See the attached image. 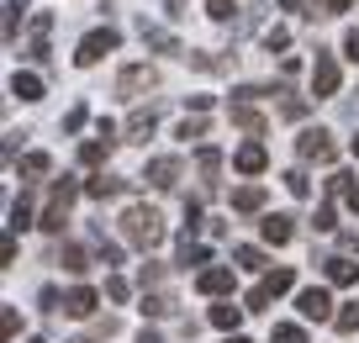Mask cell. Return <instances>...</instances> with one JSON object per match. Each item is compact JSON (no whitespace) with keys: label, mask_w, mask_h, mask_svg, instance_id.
<instances>
[{"label":"cell","mask_w":359,"mask_h":343,"mask_svg":"<svg viewBox=\"0 0 359 343\" xmlns=\"http://www.w3.org/2000/svg\"><path fill=\"white\" fill-rule=\"evenodd\" d=\"M122 233L133 238L137 248H158V243H164V217H158L154 206H127Z\"/></svg>","instance_id":"1"},{"label":"cell","mask_w":359,"mask_h":343,"mask_svg":"<svg viewBox=\"0 0 359 343\" xmlns=\"http://www.w3.org/2000/svg\"><path fill=\"white\" fill-rule=\"evenodd\" d=\"M116 43H122V37H116V27H101V32H90L85 43H79L74 64H79V69H90V64H101L106 53H116Z\"/></svg>","instance_id":"2"},{"label":"cell","mask_w":359,"mask_h":343,"mask_svg":"<svg viewBox=\"0 0 359 343\" xmlns=\"http://www.w3.org/2000/svg\"><path fill=\"white\" fill-rule=\"evenodd\" d=\"M291 285H296V275H291V269H275V275H264L254 290H248V311H264L269 301H275V296H285Z\"/></svg>","instance_id":"3"},{"label":"cell","mask_w":359,"mask_h":343,"mask_svg":"<svg viewBox=\"0 0 359 343\" xmlns=\"http://www.w3.org/2000/svg\"><path fill=\"white\" fill-rule=\"evenodd\" d=\"M69 201H74V185H69V180H58V185H53V201H48L43 222H37L43 233H64V222H69Z\"/></svg>","instance_id":"4"},{"label":"cell","mask_w":359,"mask_h":343,"mask_svg":"<svg viewBox=\"0 0 359 343\" xmlns=\"http://www.w3.org/2000/svg\"><path fill=\"white\" fill-rule=\"evenodd\" d=\"M154 85H158V74H154L148 64H127V69H122V79H116V95L137 100L143 90H154Z\"/></svg>","instance_id":"5"},{"label":"cell","mask_w":359,"mask_h":343,"mask_svg":"<svg viewBox=\"0 0 359 343\" xmlns=\"http://www.w3.org/2000/svg\"><path fill=\"white\" fill-rule=\"evenodd\" d=\"M312 95H317V100H323V95H338V58L323 53V48H317V64H312Z\"/></svg>","instance_id":"6"},{"label":"cell","mask_w":359,"mask_h":343,"mask_svg":"<svg viewBox=\"0 0 359 343\" xmlns=\"http://www.w3.org/2000/svg\"><path fill=\"white\" fill-rule=\"evenodd\" d=\"M296 307H302L306 322H327V317H333V296H327L323 285H306L302 296H296Z\"/></svg>","instance_id":"7"},{"label":"cell","mask_w":359,"mask_h":343,"mask_svg":"<svg viewBox=\"0 0 359 343\" xmlns=\"http://www.w3.org/2000/svg\"><path fill=\"white\" fill-rule=\"evenodd\" d=\"M296 148H302V159H317V164H327V159H333V137H327L323 127H306Z\"/></svg>","instance_id":"8"},{"label":"cell","mask_w":359,"mask_h":343,"mask_svg":"<svg viewBox=\"0 0 359 343\" xmlns=\"http://www.w3.org/2000/svg\"><path fill=\"white\" fill-rule=\"evenodd\" d=\"M264 164H269L264 143H243V148L233 154V169H238V175H264Z\"/></svg>","instance_id":"9"},{"label":"cell","mask_w":359,"mask_h":343,"mask_svg":"<svg viewBox=\"0 0 359 343\" xmlns=\"http://www.w3.org/2000/svg\"><path fill=\"white\" fill-rule=\"evenodd\" d=\"M148 185H154V190H169V185H175V180H180V164H175V159H148Z\"/></svg>","instance_id":"10"},{"label":"cell","mask_w":359,"mask_h":343,"mask_svg":"<svg viewBox=\"0 0 359 343\" xmlns=\"http://www.w3.org/2000/svg\"><path fill=\"white\" fill-rule=\"evenodd\" d=\"M154 127H158L154 111H133V116H127V137H133V143H148V137H154Z\"/></svg>","instance_id":"11"},{"label":"cell","mask_w":359,"mask_h":343,"mask_svg":"<svg viewBox=\"0 0 359 343\" xmlns=\"http://www.w3.org/2000/svg\"><path fill=\"white\" fill-rule=\"evenodd\" d=\"M196 290H206V296H222V290H233V269H201Z\"/></svg>","instance_id":"12"},{"label":"cell","mask_w":359,"mask_h":343,"mask_svg":"<svg viewBox=\"0 0 359 343\" xmlns=\"http://www.w3.org/2000/svg\"><path fill=\"white\" fill-rule=\"evenodd\" d=\"M291 222H296V217H285V211H275V217H264V238H269V243H291V233H296Z\"/></svg>","instance_id":"13"},{"label":"cell","mask_w":359,"mask_h":343,"mask_svg":"<svg viewBox=\"0 0 359 343\" xmlns=\"http://www.w3.org/2000/svg\"><path fill=\"white\" fill-rule=\"evenodd\" d=\"M64 311H69V317H90V311H95V290H85V285L69 290V296H64Z\"/></svg>","instance_id":"14"},{"label":"cell","mask_w":359,"mask_h":343,"mask_svg":"<svg viewBox=\"0 0 359 343\" xmlns=\"http://www.w3.org/2000/svg\"><path fill=\"white\" fill-rule=\"evenodd\" d=\"M11 95H22V100H43V79H37V74H22V69H16V74H11Z\"/></svg>","instance_id":"15"},{"label":"cell","mask_w":359,"mask_h":343,"mask_svg":"<svg viewBox=\"0 0 359 343\" xmlns=\"http://www.w3.org/2000/svg\"><path fill=\"white\" fill-rule=\"evenodd\" d=\"M264 206V185H243V190H233V211H259Z\"/></svg>","instance_id":"16"},{"label":"cell","mask_w":359,"mask_h":343,"mask_svg":"<svg viewBox=\"0 0 359 343\" xmlns=\"http://www.w3.org/2000/svg\"><path fill=\"white\" fill-rule=\"evenodd\" d=\"M243 311L248 307H233V301H227V307H212V328H222V332H233L238 322H243Z\"/></svg>","instance_id":"17"},{"label":"cell","mask_w":359,"mask_h":343,"mask_svg":"<svg viewBox=\"0 0 359 343\" xmlns=\"http://www.w3.org/2000/svg\"><path fill=\"white\" fill-rule=\"evenodd\" d=\"M327 280H333V285H354L359 264H348V259H327Z\"/></svg>","instance_id":"18"},{"label":"cell","mask_w":359,"mask_h":343,"mask_svg":"<svg viewBox=\"0 0 359 343\" xmlns=\"http://www.w3.org/2000/svg\"><path fill=\"white\" fill-rule=\"evenodd\" d=\"M233 127H243V133H264V116H259L254 106H233Z\"/></svg>","instance_id":"19"},{"label":"cell","mask_w":359,"mask_h":343,"mask_svg":"<svg viewBox=\"0 0 359 343\" xmlns=\"http://www.w3.org/2000/svg\"><path fill=\"white\" fill-rule=\"evenodd\" d=\"M196 164H201V180H206V185H217V169H222V154H217V148H201V154H196Z\"/></svg>","instance_id":"20"},{"label":"cell","mask_w":359,"mask_h":343,"mask_svg":"<svg viewBox=\"0 0 359 343\" xmlns=\"http://www.w3.org/2000/svg\"><path fill=\"white\" fill-rule=\"evenodd\" d=\"M106 154H111V137H90V143L79 148V164H101Z\"/></svg>","instance_id":"21"},{"label":"cell","mask_w":359,"mask_h":343,"mask_svg":"<svg viewBox=\"0 0 359 343\" xmlns=\"http://www.w3.org/2000/svg\"><path fill=\"white\" fill-rule=\"evenodd\" d=\"M116 190H122V180H111V175H95L85 185V196H95V201H106V196H116Z\"/></svg>","instance_id":"22"},{"label":"cell","mask_w":359,"mask_h":343,"mask_svg":"<svg viewBox=\"0 0 359 343\" xmlns=\"http://www.w3.org/2000/svg\"><path fill=\"white\" fill-rule=\"evenodd\" d=\"M143 43L148 48H158V53H180V43L169 32H158V27H143Z\"/></svg>","instance_id":"23"},{"label":"cell","mask_w":359,"mask_h":343,"mask_svg":"<svg viewBox=\"0 0 359 343\" xmlns=\"http://www.w3.org/2000/svg\"><path fill=\"white\" fill-rule=\"evenodd\" d=\"M48 169H53V159H48V154H27V159H22V175H27V180H43Z\"/></svg>","instance_id":"24"},{"label":"cell","mask_w":359,"mask_h":343,"mask_svg":"<svg viewBox=\"0 0 359 343\" xmlns=\"http://www.w3.org/2000/svg\"><path fill=\"white\" fill-rule=\"evenodd\" d=\"M6 227H11V238L22 233V227H32V206H27V201H11V222H6Z\"/></svg>","instance_id":"25"},{"label":"cell","mask_w":359,"mask_h":343,"mask_svg":"<svg viewBox=\"0 0 359 343\" xmlns=\"http://www.w3.org/2000/svg\"><path fill=\"white\" fill-rule=\"evenodd\" d=\"M333 322H338V332H359V301H348V307L338 311Z\"/></svg>","instance_id":"26"},{"label":"cell","mask_w":359,"mask_h":343,"mask_svg":"<svg viewBox=\"0 0 359 343\" xmlns=\"http://www.w3.org/2000/svg\"><path fill=\"white\" fill-rule=\"evenodd\" d=\"M180 264H206V248L191 243V238H180Z\"/></svg>","instance_id":"27"},{"label":"cell","mask_w":359,"mask_h":343,"mask_svg":"<svg viewBox=\"0 0 359 343\" xmlns=\"http://www.w3.org/2000/svg\"><path fill=\"white\" fill-rule=\"evenodd\" d=\"M233 259H238V269H259V264H264V254H259V248H233Z\"/></svg>","instance_id":"28"},{"label":"cell","mask_w":359,"mask_h":343,"mask_svg":"<svg viewBox=\"0 0 359 343\" xmlns=\"http://www.w3.org/2000/svg\"><path fill=\"white\" fill-rule=\"evenodd\" d=\"M275 343H306V332L296 328V322H280V328H275Z\"/></svg>","instance_id":"29"},{"label":"cell","mask_w":359,"mask_h":343,"mask_svg":"<svg viewBox=\"0 0 359 343\" xmlns=\"http://www.w3.org/2000/svg\"><path fill=\"white\" fill-rule=\"evenodd\" d=\"M233 11H238L233 0H206V16H212V22H227Z\"/></svg>","instance_id":"30"},{"label":"cell","mask_w":359,"mask_h":343,"mask_svg":"<svg viewBox=\"0 0 359 343\" xmlns=\"http://www.w3.org/2000/svg\"><path fill=\"white\" fill-rule=\"evenodd\" d=\"M285 43H291V32H285V27H269V32H264V48H269V53H280Z\"/></svg>","instance_id":"31"},{"label":"cell","mask_w":359,"mask_h":343,"mask_svg":"<svg viewBox=\"0 0 359 343\" xmlns=\"http://www.w3.org/2000/svg\"><path fill=\"white\" fill-rule=\"evenodd\" d=\"M285 190H291V196H312V185H306L302 169H291V175H285Z\"/></svg>","instance_id":"32"},{"label":"cell","mask_w":359,"mask_h":343,"mask_svg":"<svg viewBox=\"0 0 359 343\" xmlns=\"http://www.w3.org/2000/svg\"><path fill=\"white\" fill-rule=\"evenodd\" d=\"M64 269H74V275H79V269H90V264H85V248L69 243V248H64Z\"/></svg>","instance_id":"33"},{"label":"cell","mask_w":359,"mask_h":343,"mask_svg":"<svg viewBox=\"0 0 359 343\" xmlns=\"http://www.w3.org/2000/svg\"><path fill=\"white\" fill-rule=\"evenodd\" d=\"M180 137H185V143H191V137H206V122H201V116H196V122L185 116V122H180Z\"/></svg>","instance_id":"34"},{"label":"cell","mask_w":359,"mask_h":343,"mask_svg":"<svg viewBox=\"0 0 359 343\" xmlns=\"http://www.w3.org/2000/svg\"><path fill=\"white\" fill-rule=\"evenodd\" d=\"M143 311H148V317H164V311H169V296H143Z\"/></svg>","instance_id":"35"},{"label":"cell","mask_w":359,"mask_h":343,"mask_svg":"<svg viewBox=\"0 0 359 343\" xmlns=\"http://www.w3.org/2000/svg\"><path fill=\"white\" fill-rule=\"evenodd\" d=\"M344 53L359 64V27H348V32H344Z\"/></svg>","instance_id":"36"},{"label":"cell","mask_w":359,"mask_h":343,"mask_svg":"<svg viewBox=\"0 0 359 343\" xmlns=\"http://www.w3.org/2000/svg\"><path fill=\"white\" fill-rule=\"evenodd\" d=\"M327 227H333V206L323 201V206H317V233H327Z\"/></svg>","instance_id":"37"},{"label":"cell","mask_w":359,"mask_h":343,"mask_svg":"<svg viewBox=\"0 0 359 343\" xmlns=\"http://www.w3.org/2000/svg\"><path fill=\"white\" fill-rule=\"evenodd\" d=\"M64 127H69V133H79V127H85V106H74V111H69V116H64Z\"/></svg>","instance_id":"38"},{"label":"cell","mask_w":359,"mask_h":343,"mask_svg":"<svg viewBox=\"0 0 359 343\" xmlns=\"http://www.w3.org/2000/svg\"><path fill=\"white\" fill-rule=\"evenodd\" d=\"M101 264H122V248H116V243H101Z\"/></svg>","instance_id":"39"},{"label":"cell","mask_w":359,"mask_h":343,"mask_svg":"<svg viewBox=\"0 0 359 343\" xmlns=\"http://www.w3.org/2000/svg\"><path fill=\"white\" fill-rule=\"evenodd\" d=\"M106 296H111V301H127V280H106Z\"/></svg>","instance_id":"40"},{"label":"cell","mask_w":359,"mask_h":343,"mask_svg":"<svg viewBox=\"0 0 359 343\" xmlns=\"http://www.w3.org/2000/svg\"><path fill=\"white\" fill-rule=\"evenodd\" d=\"M312 0H280V11H306Z\"/></svg>","instance_id":"41"},{"label":"cell","mask_w":359,"mask_h":343,"mask_svg":"<svg viewBox=\"0 0 359 343\" xmlns=\"http://www.w3.org/2000/svg\"><path fill=\"white\" fill-rule=\"evenodd\" d=\"M169 6V16H185V6H191V0H164Z\"/></svg>","instance_id":"42"},{"label":"cell","mask_w":359,"mask_h":343,"mask_svg":"<svg viewBox=\"0 0 359 343\" xmlns=\"http://www.w3.org/2000/svg\"><path fill=\"white\" fill-rule=\"evenodd\" d=\"M348 6H354V0H327V11H333V16H338V11H348Z\"/></svg>","instance_id":"43"},{"label":"cell","mask_w":359,"mask_h":343,"mask_svg":"<svg viewBox=\"0 0 359 343\" xmlns=\"http://www.w3.org/2000/svg\"><path fill=\"white\" fill-rule=\"evenodd\" d=\"M348 211H359V185H348Z\"/></svg>","instance_id":"44"},{"label":"cell","mask_w":359,"mask_h":343,"mask_svg":"<svg viewBox=\"0 0 359 343\" xmlns=\"http://www.w3.org/2000/svg\"><path fill=\"white\" fill-rule=\"evenodd\" d=\"M227 343H248V338H227Z\"/></svg>","instance_id":"45"},{"label":"cell","mask_w":359,"mask_h":343,"mask_svg":"<svg viewBox=\"0 0 359 343\" xmlns=\"http://www.w3.org/2000/svg\"><path fill=\"white\" fill-rule=\"evenodd\" d=\"M354 159H359V137H354Z\"/></svg>","instance_id":"46"}]
</instances>
